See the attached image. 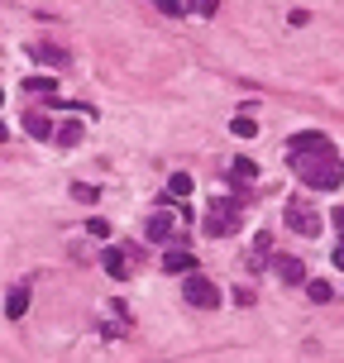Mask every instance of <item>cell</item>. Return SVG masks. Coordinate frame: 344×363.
<instances>
[{"mask_svg":"<svg viewBox=\"0 0 344 363\" xmlns=\"http://www.w3.org/2000/svg\"><path fill=\"white\" fill-rule=\"evenodd\" d=\"M163 272H182V277L196 272V254H192V249H167L163 254Z\"/></svg>","mask_w":344,"mask_h":363,"instance_id":"obj_10","label":"cell"},{"mask_svg":"<svg viewBox=\"0 0 344 363\" xmlns=\"http://www.w3.org/2000/svg\"><path fill=\"white\" fill-rule=\"evenodd\" d=\"M306 296L316 306H326V301H335V287H330L326 277H306Z\"/></svg>","mask_w":344,"mask_h":363,"instance_id":"obj_16","label":"cell"},{"mask_svg":"<svg viewBox=\"0 0 344 363\" xmlns=\"http://www.w3.org/2000/svg\"><path fill=\"white\" fill-rule=\"evenodd\" d=\"M24 134H29V139H53V120H48V115H24Z\"/></svg>","mask_w":344,"mask_h":363,"instance_id":"obj_14","label":"cell"},{"mask_svg":"<svg viewBox=\"0 0 344 363\" xmlns=\"http://www.w3.org/2000/svg\"><path fill=\"white\" fill-rule=\"evenodd\" d=\"M24 311H29V287H10V296H5V315H10V320H24Z\"/></svg>","mask_w":344,"mask_h":363,"instance_id":"obj_13","label":"cell"},{"mask_svg":"<svg viewBox=\"0 0 344 363\" xmlns=\"http://www.w3.org/2000/svg\"><path fill=\"white\" fill-rule=\"evenodd\" d=\"M24 91H29V96H43V101H57L53 96V77H24Z\"/></svg>","mask_w":344,"mask_h":363,"instance_id":"obj_17","label":"cell"},{"mask_svg":"<svg viewBox=\"0 0 344 363\" xmlns=\"http://www.w3.org/2000/svg\"><path fill=\"white\" fill-rule=\"evenodd\" d=\"M330 220H335V230H340V235H344V206H340V211H335V216H330Z\"/></svg>","mask_w":344,"mask_h":363,"instance_id":"obj_25","label":"cell"},{"mask_svg":"<svg viewBox=\"0 0 344 363\" xmlns=\"http://www.w3.org/2000/svg\"><path fill=\"white\" fill-rule=\"evenodd\" d=\"M0 101H5V96H0Z\"/></svg>","mask_w":344,"mask_h":363,"instance_id":"obj_26","label":"cell"},{"mask_svg":"<svg viewBox=\"0 0 344 363\" xmlns=\"http://www.w3.org/2000/svg\"><path fill=\"white\" fill-rule=\"evenodd\" d=\"M225 177L235 182V186H244V182L258 177V163H254V158H230V163H225Z\"/></svg>","mask_w":344,"mask_h":363,"instance_id":"obj_11","label":"cell"},{"mask_svg":"<svg viewBox=\"0 0 344 363\" xmlns=\"http://www.w3.org/2000/svg\"><path fill=\"white\" fill-rule=\"evenodd\" d=\"M268 258H272V235H254V249H249L244 263H249V268H263Z\"/></svg>","mask_w":344,"mask_h":363,"instance_id":"obj_15","label":"cell"},{"mask_svg":"<svg viewBox=\"0 0 344 363\" xmlns=\"http://www.w3.org/2000/svg\"><path fill=\"white\" fill-rule=\"evenodd\" d=\"M182 10H187V15H192V10H196V15H216V0H182Z\"/></svg>","mask_w":344,"mask_h":363,"instance_id":"obj_21","label":"cell"},{"mask_svg":"<svg viewBox=\"0 0 344 363\" xmlns=\"http://www.w3.org/2000/svg\"><path fill=\"white\" fill-rule=\"evenodd\" d=\"M316 153H330V134H321V129H301V134L287 139V163H296V158H316Z\"/></svg>","mask_w":344,"mask_h":363,"instance_id":"obj_5","label":"cell"},{"mask_svg":"<svg viewBox=\"0 0 344 363\" xmlns=\"http://www.w3.org/2000/svg\"><path fill=\"white\" fill-rule=\"evenodd\" d=\"M167 196H192V177L187 172H172L167 177Z\"/></svg>","mask_w":344,"mask_h":363,"instance_id":"obj_18","label":"cell"},{"mask_svg":"<svg viewBox=\"0 0 344 363\" xmlns=\"http://www.w3.org/2000/svg\"><path fill=\"white\" fill-rule=\"evenodd\" d=\"M158 10H163V15H187V10H182V0H158Z\"/></svg>","mask_w":344,"mask_h":363,"instance_id":"obj_23","label":"cell"},{"mask_svg":"<svg viewBox=\"0 0 344 363\" xmlns=\"http://www.w3.org/2000/svg\"><path fill=\"white\" fill-rule=\"evenodd\" d=\"M101 268H106L110 277H129V254L120 244H106V249H101Z\"/></svg>","mask_w":344,"mask_h":363,"instance_id":"obj_9","label":"cell"},{"mask_svg":"<svg viewBox=\"0 0 344 363\" xmlns=\"http://www.w3.org/2000/svg\"><path fill=\"white\" fill-rule=\"evenodd\" d=\"M230 129H235L239 139H254V134H258V125L249 120V115H235V125H230Z\"/></svg>","mask_w":344,"mask_h":363,"instance_id":"obj_19","label":"cell"},{"mask_svg":"<svg viewBox=\"0 0 344 363\" xmlns=\"http://www.w3.org/2000/svg\"><path fill=\"white\" fill-rule=\"evenodd\" d=\"M282 225H287L296 239H321V230H326L321 211H316V206H306V201H287V211H282Z\"/></svg>","mask_w":344,"mask_h":363,"instance_id":"obj_3","label":"cell"},{"mask_svg":"<svg viewBox=\"0 0 344 363\" xmlns=\"http://www.w3.org/2000/svg\"><path fill=\"white\" fill-rule=\"evenodd\" d=\"M82 139H87V125H82V120H72V115L53 125V144H57V148H77Z\"/></svg>","mask_w":344,"mask_h":363,"instance_id":"obj_8","label":"cell"},{"mask_svg":"<svg viewBox=\"0 0 344 363\" xmlns=\"http://www.w3.org/2000/svg\"><path fill=\"white\" fill-rule=\"evenodd\" d=\"M268 268L277 272V282H287V287H306V263H301V258L272 254V258H268Z\"/></svg>","mask_w":344,"mask_h":363,"instance_id":"obj_6","label":"cell"},{"mask_svg":"<svg viewBox=\"0 0 344 363\" xmlns=\"http://www.w3.org/2000/svg\"><path fill=\"white\" fill-rule=\"evenodd\" d=\"M29 53H34V62H43V67H67V48H57V43H34Z\"/></svg>","mask_w":344,"mask_h":363,"instance_id":"obj_12","label":"cell"},{"mask_svg":"<svg viewBox=\"0 0 344 363\" xmlns=\"http://www.w3.org/2000/svg\"><path fill=\"white\" fill-rule=\"evenodd\" d=\"M172 235H177V216L172 211H153L144 220V239H153V244H167Z\"/></svg>","mask_w":344,"mask_h":363,"instance_id":"obj_7","label":"cell"},{"mask_svg":"<svg viewBox=\"0 0 344 363\" xmlns=\"http://www.w3.org/2000/svg\"><path fill=\"white\" fill-rule=\"evenodd\" d=\"M296 177L306 182L311 191H335V186H344V158L330 148V153H316V158H296Z\"/></svg>","mask_w":344,"mask_h":363,"instance_id":"obj_1","label":"cell"},{"mask_svg":"<svg viewBox=\"0 0 344 363\" xmlns=\"http://www.w3.org/2000/svg\"><path fill=\"white\" fill-rule=\"evenodd\" d=\"M182 296H187V306H196V311L220 306V287L211 277H201V272H187V277H182Z\"/></svg>","mask_w":344,"mask_h":363,"instance_id":"obj_4","label":"cell"},{"mask_svg":"<svg viewBox=\"0 0 344 363\" xmlns=\"http://www.w3.org/2000/svg\"><path fill=\"white\" fill-rule=\"evenodd\" d=\"M330 263H335V268L344 272V239H340V244H335V254H330Z\"/></svg>","mask_w":344,"mask_h":363,"instance_id":"obj_24","label":"cell"},{"mask_svg":"<svg viewBox=\"0 0 344 363\" xmlns=\"http://www.w3.org/2000/svg\"><path fill=\"white\" fill-rule=\"evenodd\" d=\"M239 211H244V201H239V196L211 201V211H206V220H201V230H206L211 239H230L239 230Z\"/></svg>","mask_w":344,"mask_h":363,"instance_id":"obj_2","label":"cell"},{"mask_svg":"<svg viewBox=\"0 0 344 363\" xmlns=\"http://www.w3.org/2000/svg\"><path fill=\"white\" fill-rule=\"evenodd\" d=\"M87 235H96V239H110V225H106V220H87Z\"/></svg>","mask_w":344,"mask_h":363,"instance_id":"obj_22","label":"cell"},{"mask_svg":"<svg viewBox=\"0 0 344 363\" xmlns=\"http://www.w3.org/2000/svg\"><path fill=\"white\" fill-rule=\"evenodd\" d=\"M72 196H77V201H87V206H91V201H101V191H96L91 182H72Z\"/></svg>","mask_w":344,"mask_h":363,"instance_id":"obj_20","label":"cell"}]
</instances>
